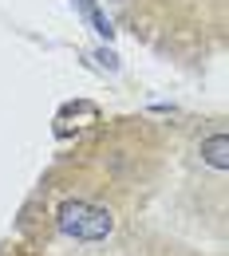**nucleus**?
<instances>
[{"label": "nucleus", "instance_id": "2", "mask_svg": "<svg viewBox=\"0 0 229 256\" xmlns=\"http://www.w3.org/2000/svg\"><path fill=\"white\" fill-rule=\"evenodd\" d=\"M75 4H79V12H83V16L91 20V28H95L99 36H107V40L115 36V28H111V20H107V16L99 12V4H95V0H75Z\"/></svg>", "mask_w": 229, "mask_h": 256}, {"label": "nucleus", "instance_id": "1", "mask_svg": "<svg viewBox=\"0 0 229 256\" xmlns=\"http://www.w3.org/2000/svg\"><path fill=\"white\" fill-rule=\"evenodd\" d=\"M60 228L75 240H103L111 232V213L91 201H67L60 209Z\"/></svg>", "mask_w": 229, "mask_h": 256}, {"label": "nucleus", "instance_id": "3", "mask_svg": "<svg viewBox=\"0 0 229 256\" xmlns=\"http://www.w3.org/2000/svg\"><path fill=\"white\" fill-rule=\"evenodd\" d=\"M225 150H229V138H225V134H213L209 146H205V154H209V166H213V170H225Z\"/></svg>", "mask_w": 229, "mask_h": 256}]
</instances>
